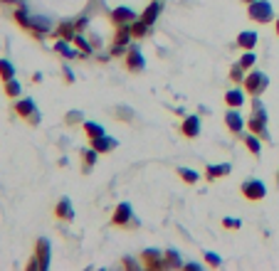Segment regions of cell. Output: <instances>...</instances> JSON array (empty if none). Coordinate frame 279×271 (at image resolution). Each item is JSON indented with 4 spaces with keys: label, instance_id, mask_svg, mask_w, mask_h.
Returning a JSON list of instances; mask_svg holds the SVG:
<instances>
[{
    "label": "cell",
    "instance_id": "22",
    "mask_svg": "<svg viewBox=\"0 0 279 271\" xmlns=\"http://www.w3.org/2000/svg\"><path fill=\"white\" fill-rule=\"evenodd\" d=\"M55 50H57V52H62L65 57H74V55H77L70 45H67V40H60V42H55Z\"/></svg>",
    "mask_w": 279,
    "mask_h": 271
},
{
    "label": "cell",
    "instance_id": "34",
    "mask_svg": "<svg viewBox=\"0 0 279 271\" xmlns=\"http://www.w3.org/2000/svg\"><path fill=\"white\" fill-rule=\"evenodd\" d=\"M77 121H82V114L79 111H72L70 116H67V124H77Z\"/></svg>",
    "mask_w": 279,
    "mask_h": 271
},
{
    "label": "cell",
    "instance_id": "10",
    "mask_svg": "<svg viewBox=\"0 0 279 271\" xmlns=\"http://www.w3.org/2000/svg\"><path fill=\"white\" fill-rule=\"evenodd\" d=\"M183 134L188 136V138H195V136L200 134V119L198 116H188L183 121Z\"/></svg>",
    "mask_w": 279,
    "mask_h": 271
},
{
    "label": "cell",
    "instance_id": "3",
    "mask_svg": "<svg viewBox=\"0 0 279 271\" xmlns=\"http://www.w3.org/2000/svg\"><path fill=\"white\" fill-rule=\"evenodd\" d=\"M242 195H245L247 200H262V198L267 195V188H265V183H260V180H247V183L242 185Z\"/></svg>",
    "mask_w": 279,
    "mask_h": 271
},
{
    "label": "cell",
    "instance_id": "28",
    "mask_svg": "<svg viewBox=\"0 0 279 271\" xmlns=\"http://www.w3.org/2000/svg\"><path fill=\"white\" fill-rule=\"evenodd\" d=\"M15 17H17V22H20L22 27H30V25H32V20H27V12H25V10H15Z\"/></svg>",
    "mask_w": 279,
    "mask_h": 271
},
{
    "label": "cell",
    "instance_id": "25",
    "mask_svg": "<svg viewBox=\"0 0 279 271\" xmlns=\"http://www.w3.org/2000/svg\"><path fill=\"white\" fill-rule=\"evenodd\" d=\"M166 267H183V262H181V257H178V252H168L166 254Z\"/></svg>",
    "mask_w": 279,
    "mask_h": 271
},
{
    "label": "cell",
    "instance_id": "31",
    "mask_svg": "<svg viewBox=\"0 0 279 271\" xmlns=\"http://www.w3.org/2000/svg\"><path fill=\"white\" fill-rule=\"evenodd\" d=\"M205 262H208L210 267H220V264H222V259H220L217 254H212V252H208V254H205Z\"/></svg>",
    "mask_w": 279,
    "mask_h": 271
},
{
    "label": "cell",
    "instance_id": "19",
    "mask_svg": "<svg viewBox=\"0 0 279 271\" xmlns=\"http://www.w3.org/2000/svg\"><path fill=\"white\" fill-rule=\"evenodd\" d=\"M84 131H87V136H89V138H99V136H104V126L87 121V124H84Z\"/></svg>",
    "mask_w": 279,
    "mask_h": 271
},
{
    "label": "cell",
    "instance_id": "14",
    "mask_svg": "<svg viewBox=\"0 0 279 271\" xmlns=\"http://www.w3.org/2000/svg\"><path fill=\"white\" fill-rule=\"evenodd\" d=\"M237 45H240L242 50H252V47L257 45V32H242V35L237 37Z\"/></svg>",
    "mask_w": 279,
    "mask_h": 271
},
{
    "label": "cell",
    "instance_id": "18",
    "mask_svg": "<svg viewBox=\"0 0 279 271\" xmlns=\"http://www.w3.org/2000/svg\"><path fill=\"white\" fill-rule=\"evenodd\" d=\"M225 101H227V106H235V109H237V106L245 104V96H242V91H235V89H232V91L225 94Z\"/></svg>",
    "mask_w": 279,
    "mask_h": 271
},
{
    "label": "cell",
    "instance_id": "13",
    "mask_svg": "<svg viewBox=\"0 0 279 271\" xmlns=\"http://www.w3.org/2000/svg\"><path fill=\"white\" fill-rule=\"evenodd\" d=\"M158 12H161V2H151V5L143 10L141 20H143L146 25H153V22H156V17H158Z\"/></svg>",
    "mask_w": 279,
    "mask_h": 271
},
{
    "label": "cell",
    "instance_id": "32",
    "mask_svg": "<svg viewBox=\"0 0 279 271\" xmlns=\"http://www.w3.org/2000/svg\"><path fill=\"white\" fill-rule=\"evenodd\" d=\"M222 224H225V227H232V229H237V227H240V219H232V217H225V219H222Z\"/></svg>",
    "mask_w": 279,
    "mask_h": 271
},
{
    "label": "cell",
    "instance_id": "33",
    "mask_svg": "<svg viewBox=\"0 0 279 271\" xmlns=\"http://www.w3.org/2000/svg\"><path fill=\"white\" fill-rule=\"evenodd\" d=\"M230 76L240 81V79H242V65H237V67H232V74H230Z\"/></svg>",
    "mask_w": 279,
    "mask_h": 271
},
{
    "label": "cell",
    "instance_id": "26",
    "mask_svg": "<svg viewBox=\"0 0 279 271\" xmlns=\"http://www.w3.org/2000/svg\"><path fill=\"white\" fill-rule=\"evenodd\" d=\"M74 45H77V47H79L82 52H92V47H89V42H87V40H84V37H82L79 32L74 35Z\"/></svg>",
    "mask_w": 279,
    "mask_h": 271
},
{
    "label": "cell",
    "instance_id": "8",
    "mask_svg": "<svg viewBox=\"0 0 279 271\" xmlns=\"http://www.w3.org/2000/svg\"><path fill=\"white\" fill-rule=\"evenodd\" d=\"M37 257H40V269L50 267V242L47 239H37Z\"/></svg>",
    "mask_w": 279,
    "mask_h": 271
},
{
    "label": "cell",
    "instance_id": "27",
    "mask_svg": "<svg viewBox=\"0 0 279 271\" xmlns=\"http://www.w3.org/2000/svg\"><path fill=\"white\" fill-rule=\"evenodd\" d=\"M84 153V168H89L92 163H96V150L94 148H89V150H82Z\"/></svg>",
    "mask_w": 279,
    "mask_h": 271
},
{
    "label": "cell",
    "instance_id": "6",
    "mask_svg": "<svg viewBox=\"0 0 279 271\" xmlns=\"http://www.w3.org/2000/svg\"><path fill=\"white\" fill-rule=\"evenodd\" d=\"M111 20H114L116 25H131L136 17H134V10H129V7H116V10L111 12Z\"/></svg>",
    "mask_w": 279,
    "mask_h": 271
},
{
    "label": "cell",
    "instance_id": "1",
    "mask_svg": "<svg viewBox=\"0 0 279 271\" xmlns=\"http://www.w3.org/2000/svg\"><path fill=\"white\" fill-rule=\"evenodd\" d=\"M250 17L257 22H270L272 20V5L267 0H255L250 2Z\"/></svg>",
    "mask_w": 279,
    "mask_h": 271
},
{
    "label": "cell",
    "instance_id": "16",
    "mask_svg": "<svg viewBox=\"0 0 279 271\" xmlns=\"http://www.w3.org/2000/svg\"><path fill=\"white\" fill-rule=\"evenodd\" d=\"M230 173V165L222 163V165H208V180H215V178H222Z\"/></svg>",
    "mask_w": 279,
    "mask_h": 271
},
{
    "label": "cell",
    "instance_id": "35",
    "mask_svg": "<svg viewBox=\"0 0 279 271\" xmlns=\"http://www.w3.org/2000/svg\"><path fill=\"white\" fill-rule=\"evenodd\" d=\"M277 32H279V20H277Z\"/></svg>",
    "mask_w": 279,
    "mask_h": 271
},
{
    "label": "cell",
    "instance_id": "17",
    "mask_svg": "<svg viewBox=\"0 0 279 271\" xmlns=\"http://www.w3.org/2000/svg\"><path fill=\"white\" fill-rule=\"evenodd\" d=\"M57 217H62V219H72L74 217V212H72V203L65 198V200H60V204H57Z\"/></svg>",
    "mask_w": 279,
    "mask_h": 271
},
{
    "label": "cell",
    "instance_id": "15",
    "mask_svg": "<svg viewBox=\"0 0 279 271\" xmlns=\"http://www.w3.org/2000/svg\"><path fill=\"white\" fill-rule=\"evenodd\" d=\"M57 35H60L62 40H67V42H74V35H77V27H74V22H65V25H60Z\"/></svg>",
    "mask_w": 279,
    "mask_h": 271
},
{
    "label": "cell",
    "instance_id": "36",
    "mask_svg": "<svg viewBox=\"0 0 279 271\" xmlns=\"http://www.w3.org/2000/svg\"><path fill=\"white\" fill-rule=\"evenodd\" d=\"M245 2H255V0H245Z\"/></svg>",
    "mask_w": 279,
    "mask_h": 271
},
{
    "label": "cell",
    "instance_id": "20",
    "mask_svg": "<svg viewBox=\"0 0 279 271\" xmlns=\"http://www.w3.org/2000/svg\"><path fill=\"white\" fill-rule=\"evenodd\" d=\"M0 76L7 81V79H12L15 76V67L7 62V60H0Z\"/></svg>",
    "mask_w": 279,
    "mask_h": 271
},
{
    "label": "cell",
    "instance_id": "4",
    "mask_svg": "<svg viewBox=\"0 0 279 271\" xmlns=\"http://www.w3.org/2000/svg\"><path fill=\"white\" fill-rule=\"evenodd\" d=\"M245 86H247V91L250 94H262L265 91V86H267V76L262 74V71H252L247 79H245Z\"/></svg>",
    "mask_w": 279,
    "mask_h": 271
},
{
    "label": "cell",
    "instance_id": "23",
    "mask_svg": "<svg viewBox=\"0 0 279 271\" xmlns=\"http://www.w3.org/2000/svg\"><path fill=\"white\" fill-rule=\"evenodd\" d=\"M5 91H7V96H20V84L15 79H7L5 81Z\"/></svg>",
    "mask_w": 279,
    "mask_h": 271
},
{
    "label": "cell",
    "instance_id": "7",
    "mask_svg": "<svg viewBox=\"0 0 279 271\" xmlns=\"http://www.w3.org/2000/svg\"><path fill=\"white\" fill-rule=\"evenodd\" d=\"M143 264H146L148 269H161V267H166V262L161 259V252H156V249L143 252Z\"/></svg>",
    "mask_w": 279,
    "mask_h": 271
},
{
    "label": "cell",
    "instance_id": "29",
    "mask_svg": "<svg viewBox=\"0 0 279 271\" xmlns=\"http://www.w3.org/2000/svg\"><path fill=\"white\" fill-rule=\"evenodd\" d=\"M245 140H247V148H250V150H252V153L257 155V153H260V140H257L255 136H247Z\"/></svg>",
    "mask_w": 279,
    "mask_h": 271
},
{
    "label": "cell",
    "instance_id": "12",
    "mask_svg": "<svg viewBox=\"0 0 279 271\" xmlns=\"http://www.w3.org/2000/svg\"><path fill=\"white\" fill-rule=\"evenodd\" d=\"M225 124H227V129L235 131V134L242 131V116H240L237 111H227V114H225Z\"/></svg>",
    "mask_w": 279,
    "mask_h": 271
},
{
    "label": "cell",
    "instance_id": "24",
    "mask_svg": "<svg viewBox=\"0 0 279 271\" xmlns=\"http://www.w3.org/2000/svg\"><path fill=\"white\" fill-rule=\"evenodd\" d=\"M178 173H181V178H183L186 183H198V173H195V170H190V168H181Z\"/></svg>",
    "mask_w": 279,
    "mask_h": 271
},
{
    "label": "cell",
    "instance_id": "11",
    "mask_svg": "<svg viewBox=\"0 0 279 271\" xmlns=\"http://www.w3.org/2000/svg\"><path fill=\"white\" fill-rule=\"evenodd\" d=\"M126 67L134 69V71H141V69L146 67V62H143V57H141L139 50H129V57H126Z\"/></svg>",
    "mask_w": 279,
    "mask_h": 271
},
{
    "label": "cell",
    "instance_id": "2",
    "mask_svg": "<svg viewBox=\"0 0 279 271\" xmlns=\"http://www.w3.org/2000/svg\"><path fill=\"white\" fill-rule=\"evenodd\" d=\"M15 114H20V116H25L30 124H40V116H37V106H35V101L32 99H22V101H17L15 104Z\"/></svg>",
    "mask_w": 279,
    "mask_h": 271
},
{
    "label": "cell",
    "instance_id": "30",
    "mask_svg": "<svg viewBox=\"0 0 279 271\" xmlns=\"http://www.w3.org/2000/svg\"><path fill=\"white\" fill-rule=\"evenodd\" d=\"M240 65H242V69H247V67H252V65H255V55H252V50H250V52L240 60Z\"/></svg>",
    "mask_w": 279,
    "mask_h": 271
},
{
    "label": "cell",
    "instance_id": "5",
    "mask_svg": "<svg viewBox=\"0 0 279 271\" xmlns=\"http://www.w3.org/2000/svg\"><path fill=\"white\" fill-rule=\"evenodd\" d=\"M92 148L96 153H106V150H114L116 148V140L104 134V136H99V138H92Z\"/></svg>",
    "mask_w": 279,
    "mask_h": 271
},
{
    "label": "cell",
    "instance_id": "21",
    "mask_svg": "<svg viewBox=\"0 0 279 271\" xmlns=\"http://www.w3.org/2000/svg\"><path fill=\"white\" fill-rule=\"evenodd\" d=\"M148 27H151V25H146L143 20H139V22L134 20V22H131V35H134V37H143Z\"/></svg>",
    "mask_w": 279,
    "mask_h": 271
},
{
    "label": "cell",
    "instance_id": "9",
    "mask_svg": "<svg viewBox=\"0 0 279 271\" xmlns=\"http://www.w3.org/2000/svg\"><path fill=\"white\" fill-rule=\"evenodd\" d=\"M129 217H131V204L121 203L119 207H116V212H114V219H111V222L121 227V224H126V222H129Z\"/></svg>",
    "mask_w": 279,
    "mask_h": 271
}]
</instances>
